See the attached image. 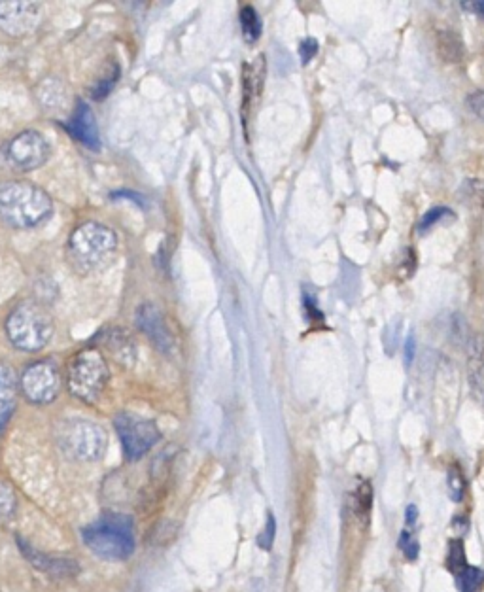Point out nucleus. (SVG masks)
I'll use <instances>...</instances> for the list:
<instances>
[{
  "instance_id": "nucleus-1",
  "label": "nucleus",
  "mask_w": 484,
  "mask_h": 592,
  "mask_svg": "<svg viewBox=\"0 0 484 592\" xmlns=\"http://www.w3.org/2000/svg\"><path fill=\"white\" fill-rule=\"evenodd\" d=\"M118 250V235L99 222H86L70 233L67 260L78 275H93L106 269Z\"/></svg>"
},
{
  "instance_id": "nucleus-2",
  "label": "nucleus",
  "mask_w": 484,
  "mask_h": 592,
  "mask_svg": "<svg viewBox=\"0 0 484 592\" xmlns=\"http://www.w3.org/2000/svg\"><path fill=\"white\" fill-rule=\"evenodd\" d=\"M53 212L52 197L31 182L12 180L0 184V220L16 229L44 224Z\"/></svg>"
},
{
  "instance_id": "nucleus-3",
  "label": "nucleus",
  "mask_w": 484,
  "mask_h": 592,
  "mask_svg": "<svg viewBox=\"0 0 484 592\" xmlns=\"http://www.w3.org/2000/svg\"><path fill=\"white\" fill-rule=\"evenodd\" d=\"M6 333L16 349L38 352L52 339V314L36 301H21L6 320Z\"/></svg>"
},
{
  "instance_id": "nucleus-4",
  "label": "nucleus",
  "mask_w": 484,
  "mask_h": 592,
  "mask_svg": "<svg viewBox=\"0 0 484 592\" xmlns=\"http://www.w3.org/2000/svg\"><path fill=\"white\" fill-rule=\"evenodd\" d=\"M87 547L106 560H125L135 551L133 521L125 515L108 513L82 532Z\"/></svg>"
},
{
  "instance_id": "nucleus-5",
  "label": "nucleus",
  "mask_w": 484,
  "mask_h": 592,
  "mask_svg": "<svg viewBox=\"0 0 484 592\" xmlns=\"http://www.w3.org/2000/svg\"><path fill=\"white\" fill-rule=\"evenodd\" d=\"M69 390L86 403H95L108 383V366L101 350L84 349L70 358L67 367Z\"/></svg>"
},
{
  "instance_id": "nucleus-6",
  "label": "nucleus",
  "mask_w": 484,
  "mask_h": 592,
  "mask_svg": "<svg viewBox=\"0 0 484 592\" xmlns=\"http://www.w3.org/2000/svg\"><path fill=\"white\" fill-rule=\"evenodd\" d=\"M59 443L70 458L80 462H97L108 447L103 426L87 418H69L59 428Z\"/></svg>"
},
{
  "instance_id": "nucleus-7",
  "label": "nucleus",
  "mask_w": 484,
  "mask_h": 592,
  "mask_svg": "<svg viewBox=\"0 0 484 592\" xmlns=\"http://www.w3.org/2000/svg\"><path fill=\"white\" fill-rule=\"evenodd\" d=\"M120 436L123 454L129 462L140 460L159 441V428L154 420L137 417L131 413H120L114 418Z\"/></svg>"
},
{
  "instance_id": "nucleus-8",
  "label": "nucleus",
  "mask_w": 484,
  "mask_h": 592,
  "mask_svg": "<svg viewBox=\"0 0 484 592\" xmlns=\"http://www.w3.org/2000/svg\"><path fill=\"white\" fill-rule=\"evenodd\" d=\"M52 154L50 142L38 131H23L4 146V159L16 171H36L40 169Z\"/></svg>"
},
{
  "instance_id": "nucleus-9",
  "label": "nucleus",
  "mask_w": 484,
  "mask_h": 592,
  "mask_svg": "<svg viewBox=\"0 0 484 592\" xmlns=\"http://www.w3.org/2000/svg\"><path fill=\"white\" fill-rule=\"evenodd\" d=\"M19 386L25 398L31 403L36 405L52 403L59 396V388H61L59 371L52 362H36L23 371Z\"/></svg>"
},
{
  "instance_id": "nucleus-10",
  "label": "nucleus",
  "mask_w": 484,
  "mask_h": 592,
  "mask_svg": "<svg viewBox=\"0 0 484 592\" xmlns=\"http://www.w3.org/2000/svg\"><path fill=\"white\" fill-rule=\"evenodd\" d=\"M40 4L23 0H0V31L10 36L31 35L40 23Z\"/></svg>"
},
{
  "instance_id": "nucleus-11",
  "label": "nucleus",
  "mask_w": 484,
  "mask_h": 592,
  "mask_svg": "<svg viewBox=\"0 0 484 592\" xmlns=\"http://www.w3.org/2000/svg\"><path fill=\"white\" fill-rule=\"evenodd\" d=\"M137 322H139L140 330L144 331L148 335V339L156 345V349L165 352V354H171L174 349V337L167 322H165V316L157 309L156 305H142L137 313Z\"/></svg>"
},
{
  "instance_id": "nucleus-12",
  "label": "nucleus",
  "mask_w": 484,
  "mask_h": 592,
  "mask_svg": "<svg viewBox=\"0 0 484 592\" xmlns=\"http://www.w3.org/2000/svg\"><path fill=\"white\" fill-rule=\"evenodd\" d=\"M69 131L72 133V137L84 142L87 148H93V150L99 148L97 122H95V116H93L91 108L84 101H78L74 116H72L69 123Z\"/></svg>"
},
{
  "instance_id": "nucleus-13",
  "label": "nucleus",
  "mask_w": 484,
  "mask_h": 592,
  "mask_svg": "<svg viewBox=\"0 0 484 592\" xmlns=\"http://www.w3.org/2000/svg\"><path fill=\"white\" fill-rule=\"evenodd\" d=\"M104 347L114 356V360L123 366H131L137 360V347L131 335L120 328L103 331Z\"/></svg>"
},
{
  "instance_id": "nucleus-14",
  "label": "nucleus",
  "mask_w": 484,
  "mask_h": 592,
  "mask_svg": "<svg viewBox=\"0 0 484 592\" xmlns=\"http://www.w3.org/2000/svg\"><path fill=\"white\" fill-rule=\"evenodd\" d=\"M21 551L25 553V558L35 564L36 568L44 574L57 575V577H67V575L78 574V564H74L69 558H55L42 555L35 551L33 547H27L23 541H19Z\"/></svg>"
},
{
  "instance_id": "nucleus-15",
  "label": "nucleus",
  "mask_w": 484,
  "mask_h": 592,
  "mask_svg": "<svg viewBox=\"0 0 484 592\" xmlns=\"http://www.w3.org/2000/svg\"><path fill=\"white\" fill-rule=\"evenodd\" d=\"M18 398V377L14 369L6 364H0V424H4L14 407Z\"/></svg>"
},
{
  "instance_id": "nucleus-16",
  "label": "nucleus",
  "mask_w": 484,
  "mask_h": 592,
  "mask_svg": "<svg viewBox=\"0 0 484 592\" xmlns=\"http://www.w3.org/2000/svg\"><path fill=\"white\" fill-rule=\"evenodd\" d=\"M484 373V343L481 335H473L469 341V379L475 390L481 392Z\"/></svg>"
},
{
  "instance_id": "nucleus-17",
  "label": "nucleus",
  "mask_w": 484,
  "mask_h": 592,
  "mask_svg": "<svg viewBox=\"0 0 484 592\" xmlns=\"http://www.w3.org/2000/svg\"><path fill=\"white\" fill-rule=\"evenodd\" d=\"M439 52L443 55V59L447 61H460L464 55V44L462 38L454 33H439Z\"/></svg>"
},
{
  "instance_id": "nucleus-18",
  "label": "nucleus",
  "mask_w": 484,
  "mask_h": 592,
  "mask_svg": "<svg viewBox=\"0 0 484 592\" xmlns=\"http://www.w3.org/2000/svg\"><path fill=\"white\" fill-rule=\"evenodd\" d=\"M242 35L248 44L256 42L261 36V19L252 6H244L241 10Z\"/></svg>"
},
{
  "instance_id": "nucleus-19",
  "label": "nucleus",
  "mask_w": 484,
  "mask_h": 592,
  "mask_svg": "<svg viewBox=\"0 0 484 592\" xmlns=\"http://www.w3.org/2000/svg\"><path fill=\"white\" fill-rule=\"evenodd\" d=\"M458 577V589L460 592H481L484 587V570L469 566L456 575Z\"/></svg>"
},
{
  "instance_id": "nucleus-20",
  "label": "nucleus",
  "mask_w": 484,
  "mask_h": 592,
  "mask_svg": "<svg viewBox=\"0 0 484 592\" xmlns=\"http://www.w3.org/2000/svg\"><path fill=\"white\" fill-rule=\"evenodd\" d=\"M18 509L16 490L10 487L6 481H0V524H6Z\"/></svg>"
},
{
  "instance_id": "nucleus-21",
  "label": "nucleus",
  "mask_w": 484,
  "mask_h": 592,
  "mask_svg": "<svg viewBox=\"0 0 484 592\" xmlns=\"http://www.w3.org/2000/svg\"><path fill=\"white\" fill-rule=\"evenodd\" d=\"M447 566L454 575L460 574L467 566L466 549L464 543L460 540H452L449 545V557H447Z\"/></svg>"
},
{
  "instance_id": "nucleus-22",
  "label": "nucleus",
  "mask_w": 484,
  "mask_h": 592,
  "mask_svg": "<svg viewBox=\"0 0 484 592\" xmlns=\"http://www.w3.org/2000/svg\"><path fill=\"white\" fill-rule=\"evenodd\" d=\"M356 507H358V513L362 515L363 519L369 517L371 507H373V487H371L369 481H363L360 488L356 490Z\"/></svg>"
},
{
  "instance_id": "nucleus-23",
  "label": "nucleus",
  "mask_w": 484,
  "mask_h": 592,
  "mask_svg": "<svg viewBox=\"0 0 484 592\" xmlns=\"http://www.w3.org/2000/svg\"><path fill=\"white\" fill-rule=\"evenodd\" d=\"M449 485L450 496L454 502H460L464 498V490H466V481H464V473L458 468H450L449 471Z\"/></svg>"
},
{
  "instance_id": "nucleus-24",
  "label": "nucleus",
  "mask_w": 484,
  "mask_h": 592,
  "mask_svg": "<svg viewBox=\"0 0 484 592\" xmlns=\"http://www.w3.org/2000/svg\"><path fill=\"white\" fill-rule=\"evenodd\" d=\"M399 549L403 551V555L409 558V560H416L418 558V553H420L418 540H416L415 534L409 528L399 534Z\"/></svg>"
},
{
  "instance_id": "nucleus-25",
  "label": "nucleus",
  "mask_w": 484,
  "mask_h": 592,
  "mask_svg": "<svg viewBox=\"0 0 484 592\" xmlns=\"http://www.w3.org/2000/svg\"><path fill=\"white\" fill-rule=\"evenodd\" d=\"M275 536H277V519H275L273 513H269L265 528H263V532H261L260 538H258V545H260L263 551H271V547L275 543Z\"/></svg>"
},
{
  "instance_id": "nucleus-26",
  "label": "nucleus",
  "mask_w": 484,
  "mask_h": 592,
  "mask_svg": "<svg viewBox=\"0 0 484 592\" xmlns=\"http://www.w3.org/2000/svg\"><path fill=\"white\" fill-rule=\"evenodd\" d=\"M447 214H450L449 209H445V207H435V209L430 210L424 218H422V222H420V226H418V231H426L428 227L435 226L441 218H445Z\"/></svg>"
},
{
  "instance_id": "nucleus-27",
  "label": "nucleus",
  "mask_w": 484,
  "mask_h": 592,
  "mask_svg": "<svg viewBox=\"0 0 484 592\" xmlns=\"http://www.w3.org/2000/svg\"><path fill=\"white\" fill-rule=\"evenodd\" d=\"M318 53V42L314 38H307L301 42L299 46V55H301V63L307 65L312 57Z\"/></svg>"
},
{
  "instance_id": "nucleus-28",
  "label": "nucleus",
  "mask_w": 484,
  "mask_h": 592,
  "mask_svg": "<svg viewBox=\"0 0 484 592\" xmlns=\"http://www.w3.org/2000/svg\"><path fill=\"white\" fill-rule=\"evenodd\" d=\"M467 106H469V110H471L477 118L484 120V91H477V93L469 95Z\"/></svg>"
},
{
  "instance_id": "nucleus-29",
  "label": "nucleus",
  "mask_w": 484,
  "mask_h": 592,
  "mask_svg": "<svg viewBox=\"0 0 484 592\" xmlns=\"http://www.w3.org/2000/svg\"><path fill=\"white\" fill-rule=\"evenodd\" d=\"M462 8H466L471 14H477V16H483L484 18V0H477V2H462Z\"/></svg>"
},
{
  "instance_id": "nucleus-30",
  "label": "nucleus",
  "mask_w": 484,
  "mask_h": 592,
  "mask_svg": "<svg viewBox=\"0 0 484 592\" xmlns=\"http://www.w3.org/2000/svg\"><path fill=\"white\" fill-rule=\"evenodd\" d=\"M405 358H407V364H411L413 358H415V337H413V335H409V339H407V345H405Z\"/></svg>"
},
{
  "instance_id": "nucleus-31",
  "label": "nucleus",
  "mask_w": 484,
  "mask_h": 592,
  "mask_svg": "<svg viewBox=\"0 0 484 592\" xmlns=\"http://www.w3.org/2000/svg\"><path fill=\"white\" fill-rule=\"evenodd\" d=\"M405 519H407V526H413V524L416 523V519H418V509H416V505H409V507H407Z\"/></svg>"
}]
</instances>
